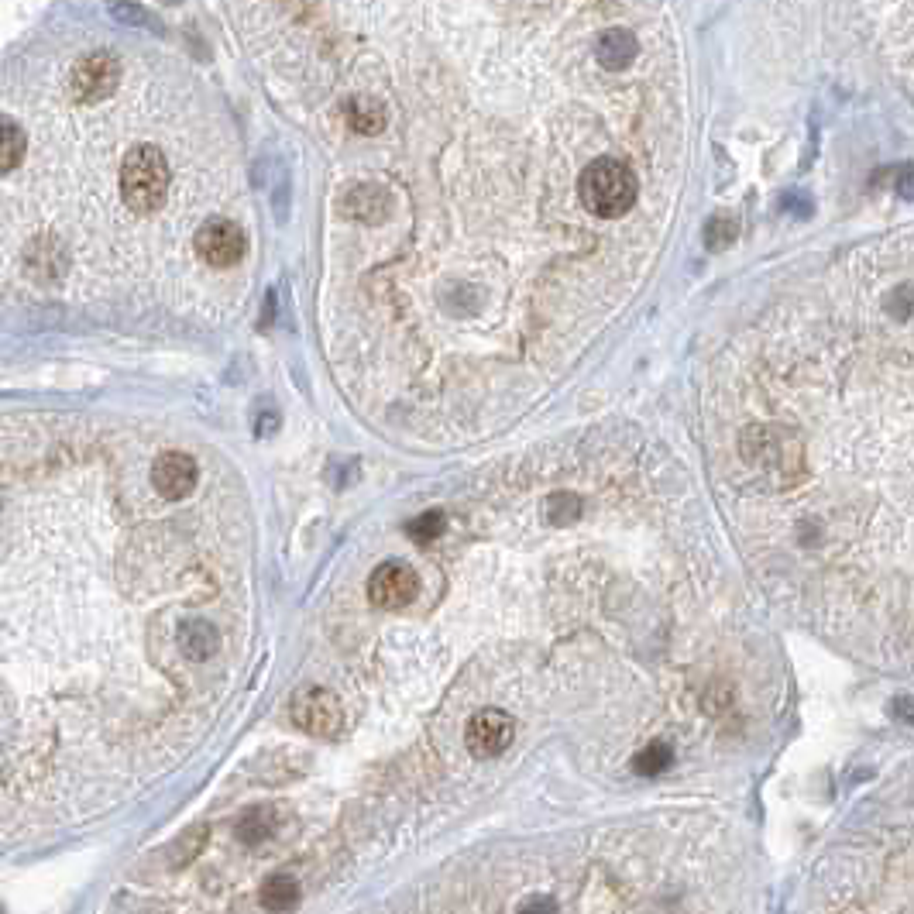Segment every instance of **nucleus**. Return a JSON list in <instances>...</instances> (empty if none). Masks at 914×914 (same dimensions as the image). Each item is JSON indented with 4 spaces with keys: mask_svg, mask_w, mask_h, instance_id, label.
Masks as SVG:
<instances>
[{
    "mask_svg": "<svg viewBox=\"0 0 914 914\" xmlns=\"http://www.w3.org/2000/svg\"><path fill=\"white\" fill-rule=\"evenodd\" d=\"M172 200V162L155 141H135L110 162L107 214L159 217Z\"/></svg>",
    "mask_w": 914,
    "mask_h": 914,
    "instance_id": "obj_1",
    "label": "nucleus"
},
{
    "mask_svg": "<svg viewBox=\"0 0 914 914\" xmlns=\"http://www.w3.org/2000/svg\"><path fill=\"white\" fill-rule=\"evenodd\" d=\"M578 193H581V203L588 207V214L612 220V217H622L633 210L640 183H636L629 165H622L616 159H595L585 172H581Z\"/></svg>",
    "mask_w": 914,
    "mask_h": 914,
    "instance_id": "obj_2",
    "label": "nucleus"
},
{
    "mask_svg": "<svg viewBox=\"0 0 914 914\" xmlns=\"http://www.w3.org/2000/svg\"><path fill=\"white\" fill-rule=\"evenodd\" d=\"M289 719L306 736L334 739L344 729V708L330 688H303L289 701Z\"/></svg>",
    "mask_w": 914,
    "mask_h": 914,
    "instance_id": "obj_3",
    "label": "nucleus"
},
{
    "mask_svg": "<svg viewBox=\"0 0 914 914\" xmlns=\"http://www.w3.org/2000/svg\"><path fill=\"white\" fill-rule=\"evenodd\" d=\"M193 251L203 265L210 269H234L248 251V238L234 220L227 217H210L196 227L193 234Z\"/></svg>",
    "mask_w": 914,
    "mask_h": 914,
    "instance_id": "obj_4",
    "label": "nucleus"
},
{
    "mask_svg": "<svg viewBox=\"0 0 914 914\" xmlns=\"http://www.w3.org/2000/svg\"><path fill=\"white\" fill-rule=\"evenodd\" d=\"M416 592H420V578H416L413 567L403 561L378 564L372 571V578H368V598H372L375 609H385V612L406 609V605L416 598Z\"/></svg>",
    "mask_w": 914,
    "mask_h": 914,
    "instance_id": "obj_5",
    "label": "nucleus"
},
{
    "mask_svg": "<svg viewBox=\"0 0 914 914\" xmlns=\"http://www.w3.org/2000/svg\"><path fill=\"white\" fill-rule=\"evenodd\" d=\"M512 732H516V726H512V719L502 708H482L464 726V746L478 760H492L512 743Z\"/></svg>",
    "mask_w": 914,
    "mask_h": 914,
    "instance_id": "obj_6",
    "label": "nucleus"
},
{
    "mask_svg": "<svg viewBox=\"0 0 914 914\" xmlns=\"http://www.w3.org/2000/svg\"><path fill=\"white\" fill-rule=\"evenodd\" d=\"M148 478H152V488L165 502H183L196 488V482H200V468H196V461L186 451H162L152 461Z\"/></svg>",
    "mask_w": 914,
    "mask_h": 914,
    "instance_id": "obj_7",
    "label": "nucleus"
},
{
    "mask_svg": "<svg viewBox=\"0 0 914 914\" xmlns=\"http://www.w3.org/2000/svg\"><path fill=\"white\" fill-rule=\"evenodd\" d=\"M344 214L354 220H372L382 224L392 214V196L382 186H351L344 196Z\"/></svg>",
    "mask_w": 914,
    "mask_h": 914,
    "instance_id": "obj_8",
    "label": "nucleus"
},
{
    "mask_svg": "<svg viewBox=\"0 0 914 914\" xmlns=\"http://www.w3.org/2000/svg\"><path fill=\"white\" fill-rule=\"evenodd\" d=\"M636 52H640V45H636V38L629 35L626 28L605 31V35L598 38V45H595V55H598V62H602L605 69H626L629 62L636 59Z\"/></svg>",
    "mask_w": 914,
    "mask_h": 914,
    "instance_id": "obj_9",
    "label": "nucleus"
},
{
    "mask_svg": "<svg viewBox=\"0 0 914 914\" xmlns=\"http://www.w3.org/2000/svg\"><path fill=\"white\" fill-rule=\"evenodd\" d=\"M179 646H183L189 660H210L220 646V633L207 619H189L179 629Z\"/></svg>",
    "mask_w": 914,
    "mask_h": 914,
    "instance_id": "obj_10",
    "label": "nucleus"
},
{
    "mask_svg": "<svg viewBox=\"0 0 914 914\" xmlns=\"http://www.w3.org/2000/svg\"><path fill=\"white\" fill-rule=\"evenodd\" d=\"M258 901H262L265 911L272 914H286L293 911L299 904V884L293 877H286V873H275L262 884V894H258Z\"/></svg>",
    "mask_w": 914,
    "mask_h": 914,
    "instance_id": "obj_11",
    "label": "nucleus"
},
{
    "mask_svg": "<svg viewBox=\"0 0 914 914\" xmlns=\"http://www.w3.org/2000/svg\"><path fill=\"white\" fill-rule=\"evenodd\" d=\"M275 822H279V818H275V808H269V805H258V808L244 811V815L238 818V839L248 842V846L265 842L275 832Z\"/></svg>",
    "mask_w": 914,
    "mask_h": 914,
    "instance_id": "obj_12",
    "label": "nucleus"
},
{
    "mask_svg": "<svg viewBox=\"0 0 914 914\" xmlns=\"http://www.w3.org/2000/svg\"><path fill=\"white\" fill-rule=\"evenodd\" d=\"M348 124L358 135H378L385 128V110L375 100H351L348 107Z\"/></svg>",
    "mask_w": 914,
    "mask_h": 914,
    "instance_id": "obj_13",
    "label": "nucleus"
},
{
    "mask_svg": "<svg viewBox=\"0 0 914 914\" xmlns=\"http://www.w3.org/2000/svg\"><path fill=\"white\" fill-rule=\"evenodd\" d=\"M671 763H674V750H671L667 743H660V739H657V743H650L646 750L636 753L633 770H636L640 777H660L667 767H671Z\"/></svg>",
    "mask_w": 914,
    "mask_h": 914,
    "instance_id": "obj_14",
    "label": "nucleus"
},
{
    "mask_svg": "<svg viewBox=\"0 0 914 914\" xmlns=\"http://www.w3.org/2000/svg\"><path fill=\"white\" fill-rule=\"evenodd\" d=\"M736 238H739V220L732 217V214H715V217H708V224H705V244L712 251H722V248H729V244H736Z\"/></svg>",
    "mask_w": 914,
    "mask_h": 914,
    "instance_id": "obj_15",
    "label": "nucleus"
},
{
    "mask_svg": "<svg viewBox=\"0 0 914 914\" xmlns=\"http://www.w3.org/2000/svg\"><path fill=\"white\" fill-rule=\"evenodd\" d=\"M107 11H110V18H114L117 25H131V28H148V25H155L152 14L141 11V7H138V4H131V0H107Z\"/></svg>",
    "mask_w": 914,
    "mask_h": 914,
    "instance_id": "obj_16",
    "label": "nucleus"
},
{
    "mask_svg": "<svg viewBox=\"0 0 914 914\" xmlns=\"http://www.w3.org/2000/svg\"><path fill=\"white\" fill-rule=\"evenodd\" d=\"M440 533H444V516H440L437 509L423 512V516H416L413 523H409V537L420 540V543H427V540H433V537H440Z\"/></svg>",
    "mask_w": 914,
    "mask_h": 914,
    "instance_id": "obj_17",
    "label": "nucleus"
},
{
    "mask_svg": "<svg viewBox=\"0 0 914 914\" xmlns=\"http://www.w3.org/2000/svg\"><path fill=\"white\" fill-rule=\"evenodd\" d=\"M547 509H550V519H554V523H571V519H578L581 502L574 499V495L561 492V495H554V499H550Z\"/></svg>",
    "mask_w": 914,
    "mask_h": 914,
    "instance_id": "obj_18",
    "label": "nucleus"
},
{
    "mask_svg": "<svg viewBox=\"0 0 914 914\" xmlns=\"http://www.w3.org/2000/svg\"><path fill=\"white\" fill-rule=\"evenodd\" d=\"M203 842H207V829H189V832L183 835V842H179V849H183V853H179V860H176V863L193 860V856L200 853Z\"/></svg>",
    "mask_w": 914,
    "mask_h": 914,
    "instance_id": "obj_19",
    "label": "nucleus"
},
{
    "mask_svg": "<svg viewBox=\"0 0 914 914\" xmlns=\"http://www.w3.org/2000/svg\"><path fill=\"white\" fill-rule=\"evenodd\" d=\"M519 914H557V908H554V901H550V897H530Z\"/></svg>",
    "mask_w": 914,
    "mask_h": 914,
    "instance_id": "obj_20",
    "label": "nucleus"
},
{
    "mask_svg": "<svg viewBox=\"0 0 914 914\" xmlns=\"http://www.w3.org/2000/svg\"><path fill=\"white\" fill-rule=\"evenodd\" d=\"M784 210H798L801 217H808L811 214V200H798V196H787L784 203H780Z\"/></svg>",
    "mask_w": 914,
    "mask_h": 914,
    "instance_id": "obj_21",
    "label": "nucleus"
},
{
    "mask_svg": "<svg viewBox=\"0 0 914 914\" xmlns=\"http://www.w3.org/2000/svg\"><path fill=\"white\" fill-rule=\"evenodd\" d=\"M901 196H904V200H911V169H908V165L901 169Z\"/></svg>",
    "mask_w": 914,
    "mask_h": 914,
    "instance_id": "obj_22",
    "label": "nucleus"
},
{
    "mask_svg": "<svg viewBox=\"0 0 914 914\" xmlns=\"http://www.w3.org/2000/svg\"><path fill=\"white\" fill-rule=\"evenodd\" d=\"M0 289H4V262H0Z\"/></svg>",
    "mask_w": 914,
    "mask_h": 914,
    "instance_id": "obj_23",
    "label": "nucleus"
},
{
    "mask_svg": "<svg viewBox=\"0 0 914 914\" xmlns=\"http://www.w3.org/2000/svg\"><path fill=\"white\" fill-rule=\"evenodd\" d=\"M165 4H179V0H165Z\"/></svg>",
    "mask_w": 914,
    "mask_h": 914,
    "instance_id": "obj_24",
    "label": "nucleus"
}]
</instances>
